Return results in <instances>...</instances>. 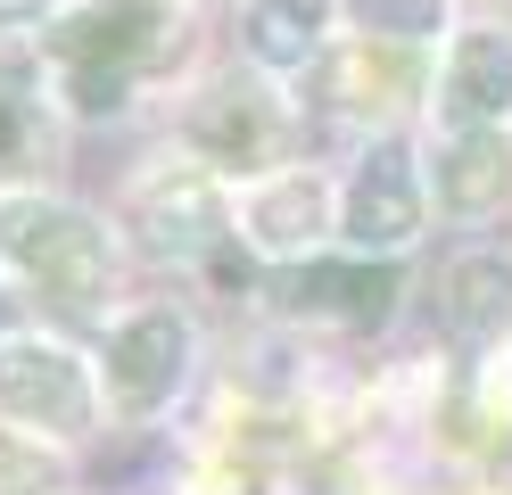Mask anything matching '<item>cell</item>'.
Masks as SVG:
<instances>
[{"mask_svg": "<svg viewBox=\"0 0 512 495\" xmlns=\"http://www.w3.org/2000/svg\"><path fill=\"white\" fill-rule=\"evenodd\" d=\"M0 248H9L50 297H67V306H91V297H100V231L83 215H67V207H9L0 215Z\"/></svg>", "mask_w": 512, "mask_h": 495, "instance_id": "1", "label": "cell"}, {"mask_svg": "<svg viewBox=\"0 0 512 495\" xmlns=\"http://www.w3.org/2000/svg\"><path fill=\"white\" fill-rule=\"evenodd\" d=\"M149 33H157V17L141 9V0H108V9H91L83 25L58 33L83 108H116V99H124V75L149 58Z\"/></svg>", "mask_w": 512, "mask_h": 495, "instance_id": "2", "label": "cell"}, {"mask_svg": "<svg viewBox=\"0 0 512 495\" xmlns=\"http://www.w3.org/2000/svg\"><path fill=\"white\" fill-rule=\"evenodd\" d=\"M0 405L42 429H83L91 388L75 372V355H58V347H0Z\"/></svg>", "mask_w": 512, "mask_h": 495, "instance_id": "3", "label": "cell"}, {"mask_svg": "<svg viewBox=\"0 0 512 495\" xmlns=\"http://www.w3.org/2000/svg\"><path fill=\"white\" fill-rule=\"evenodd\" d=\"M413 223H422V198H413V157L397 141H380L364 157L356 190H347V231H356L364 248H397L413 240Z\"/></svg>", "mask_w": 512, "mask_h": 495, "instance_id": "4", "label": "cell"}, {"mask_svg": "<svg viewBox=\"0 0 512 495\" xmlns=\"http://www.w3.org/2000/svg\"><path fill=\"white\" fill-rule=\"evenodd\" d=\"M182 355H190L182 322H174V314H141V322L108 347V388H116V405H133V413L166 405L174 380H182Z\"/></svg>", "mask_w": 512, "mask_h": 495, "instance_id": "5", "label": "cell"}, {"mask_svg": "<svg viewBox=\"0 0 512 495\" xmlns=\"http://www.w3.org/2000/svg\"><path fill=\"white\" fill-rule=\"evenodd\" d=\"M298 314H347V322H380L397 297V273L389 264H306V273L281 281Z\"/></svg>", "mask_w": 512, "mask_h": 495, "instance_id": "6", "label": "cell"}, {"mask_svg": "<svg viewBox=\"0 0 512 495\" xmlns=\"http://www.w3.org/2000/svg\"><path fill=\"white\" fill-rule=\"evenodd\" d=\"M141 231H149V248L199 256L215 231H223V215H215V198H207L199 182H157V190L141 198Z\"/></svg>", "mask_w": 512, "mask_h": 495, "instance_id": "7", "label": "cell"}, {"mask_svg": "<svg viewBox=\"0 0 512 495\" xmlns=\"http://www.w3.org/2000/svg\"><path fill=\"white\" fill-rule=\"evenodd\" d=\"M190 132H199V149L232 157V165H248V157L273 149V116H265V99H256V91H215L207 108L190 116Z\"/></svg>", "mask_w": 512, "mask_h": 495, "instance_id": "8", "label": "cell"}, {"mask_svg": "<svg viewBox=\"0 0 512 495\" xmlns=\"http://www.w3.org/2000/svg\"><path fill=\"white\" fill-rule=\"evenodd\" d=\"M504 314H512V273L496 256H463L446 273V322L463 339H488V330H504Z\"/></svg>", "mask_w": 512, "mask_h": 495, "instance_id": "9", "label": "cell"}, {"mask_svg": "<svg viewBox=\"0 0 512 495\" xmlns=\"http://www.w3.org/2000/svg\"><path fill=\"white\" fill-rule=\"evenodd\" d=\"M512 99V42L504 33H471L455 50V83H446V108L455 116H496Z\"/></svg>", "mask_w": 512, "mask_h": 495, "instance_id": "10", "label": "cell"}, {"mask_svg": "<svg viewBox=\"0 0 512 495\" xmlns=\"http://www.w3.org/2000/svg\"><path fill=\"white\" fill-rule=\"evenodd\" d=\"M504 182H512V157H504V132H471V141L446 157V174H438V190H446V207H463V215H479V207H496L504 198Z\"/></svg>", "mask_w": 512, "mask_h": 495, "instance_id": "11", "label": "cell"}, {"mask_svg": "<svg viewBox=\"0 0 512 495\" xmlns=\"http://www.w3.org/2000/svg\"><path fill=\"white\" fill-rule=\"evenodd\" d=\"M314 215H323V190H314L306 174H290V182H273L265 198L248 207V223H256V240H273V248H290V240H306L314 231Z\"/></svg>", "mask_w": 512, "mask_h": 495, "instance_id": "12", "label": "cell"}, {"mask_svg": "<svg viewBox=\"0 0 512 495\" xmlns=\"http://www.w3.org/2000/svg\"><path fill=\"white\" fill-rule=\"evenodd\" d=\"M248 42H256V58H273V66L306 58V42H314V0H273V9H256V17H248Z\"/></svg>", "mask_w": 512, "mask_h": 495, "instance_id": "13", "label": "cell"}, {"mask_svg": "<svg viewBox=\"0 0 512 495\" xmlns=\"http://www.w3.org/2000/svg\"><path fill=\"white\" fill-rule=\"evenodd\" d=\"M347 17L380 33V42H413V33H438L446 0H347Z\"/></svg>", "mask_w": 512, "mask_h": 495, "instance_id": "14", "label": "cell"}, {"mask_svg": "<svg viewBox=\"0 0 512 495\" xmlns=\"http://www.w3.org/2000/svg\"><path fill=\"white\" fill-rule=\"evenodd\" d=\"M25 141H34V99H25V66H0V174L25 165Z\"/></svg>", "mask_w": 512, "mask_h": 495, "instance_id": "15", "label": "cell"}, {"mask_svg": "<svg viewBox=\"0 0 512 495\" xmlns=\"http://www.w3.org/2000/svg\"><path fill=\"white\" fill-rule=\"evenodd\" d=\"M0 495H50V462L0 438Z\"/></svg>", "mask_w": 512, "mask_h": 495, "instance_id": "16", "label": "cell"}, {"mask_svg": "<svg viewBox=\"0 0 512 495\" xmlns=\"http://www.w3.org/2000/svg\"><path fill=\"white\" fill-rule=\"evenodd\" d=\"M34 9H42V0H0V17H9V25H17V17H34Z\"/></svg>", "mask_w": 512, "mask_h": 495, "instance_id": "17", "label": "cell"}]
</instances>
